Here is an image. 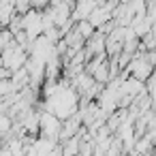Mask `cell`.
I'll list each match as a JSON object with an SVG mask.
<instances>
[{
	"label": "cell",
	"instance_id": "6",
	"mask_svg": "<svg viewBox=\"0 0 156 156\" xmlns=\"http://www.w3.org/2000/svg\"><path fill=\"white\" fill-rule=\"evenodd\" d=\"M128 73H130V77L143 81V79L152 73V62H150L145 56H135L133 62L128 64Z\"/></svg>",
	"mask_w": 156,
	"mask_h": 156
},
{
	"label": "cell",
	"instance_id": "2",
	"mask_svg": "<svg viewBox=\"0 0 156 156\" xmlns=\"http://www.w3.org/2000/svg\"><path fill=\"white\" fill-rule=\"evenodd\" d=\"M22 30L28 34L30 41L43 37L45 34V28H43V11L30 9L26 15H22Z\"/></svg>",
	"mask_w": 156,
	"mask_h": 156
},
{
	"label": "cell",
	"instance_id": "9",
	"mask_svg": "<svg viewBox=\"0 0 156 156\" xmlns=\"http://www.w3.org/2000/svg\"><path fill=\"white\" fill-rule=\"evenodd\" d=\"M75 28H77V32L83 37V41H90V39L96 34V28H94L90 22H79V24H75Z\"/></svg>",
	"mask_w": 156,
	"mask_h": 156
},
{
	"label": "cell",
	"instance_id": "1",
	"mask_svg": "<svg viewBox=\"0 0 156 156\" xmlns=\"http://www.w3.org/2000/svg\"><path fill=\"white\" fill-rule=\"evenodd\" d=\"M28 58H30L28 49L22 47V45H17V43L9 45L5 51H0V62H2V66H5L7 71H11V73L22 71V69L26 66Z\"/></svg>",
	"mask_w": 156,
	"mask_h": 156
},
{
	"label": "cell",
	"instance_id": "7",
	"mask_svg": "<svg viewBox=\"0 0 156 156\" xmlns=\"http://www.w3.org/2000/svg\"><path fill=\"white\" fill-rule=\"evenodd\" d=\"M98 7L96 0H77V5L73 7V22H88V17L94 13V9Z\"/></svg>",
	"mask_w": 156,
	"mask_h": 156
},
{
	"label": "cell",
	"instance_id": "4",
	"mask_svg": "<svg viewBox=\"0 0 156 156\" xmlns=\"http://www.w3.org/2000/svg\"><path fill=\"white\" fill-rule=\"evenodd\" d=\"M96 105H98L107 115L115 113V111L120 109V92L113 90V88H109V86H105L103 92H101L98 98H96Z\"/></svg>",
	"mask_w": 156,
	"mask_h": 156
},
{
	"label": "cell",
	"instance_id": "12",
	"mask_svg": "<svg viewBox=\"0 0 156 156\" xmlns=\"http://www.w3.org/2000/svg\"><path fill=\"white\" fill-rule=\"evenodd\" d=\"M96 2H98V7H101V5H105V2H107V0H96Z\"/></svg>",
	"mask_w": 156,
	"mask_h": 156
},
{
	"label": "cell",
	"instance_id": "8",
	"mask_svg": "<svg viewBox=\"0 0 156 156\" xmlns=\"http://www.w3.org/2000/svg\"><path fill=\"white\" fill-rule=\"evenodd\" d=\"M15 15H17V11H15L13 0H0V24H2V28H9V24Z\"/></svg>",
	"mask_w": 156,
	"mask_h": 156
},
{
	"label": "cell",
	"instance_id": "5",
	"mask_svg": "<svg viewBox=\"0 0 156 156\" xmlns=\"http://www.w3.org/2000/svg\"><path fill=\"white\" fill-rule=\"evenodd\" d=\"M62 130V124H60V118H56L54 113L49 111H41V135L43 139H54L56 135H60Z\"/></svg>",
	"mask_w": 156,
	"mask_h": 156
},
{
	"label": "cell",
	"instance_id": "10",
	"mask_svg": "<svg viewBox=\"0 0 156 156\" xmlns=\"http://www.w3.org/2000/svg\"><path fill=\"white\" fill-rule=\"evenodd\" d=\"M13 5H15V11L20 15H26L32 9V0H13Z\"/></svg>",
	"mask_w": 156,
	"mask_h": 156
},
{
	"label": "cell",
	"instance_id": "3",
	"mask_svg": "<svg viewBox=\"0 0 156 156\" xmlns=\"http://www.w3.org/2000/svg\"><path fill=\"white\" fill-rule=\"evenodd\" d=\"M54 51H56V43H51L45 34L39 37V39H34V41L30 43V47H28L30 58H34V60H39V62H45V64H47V60L54 56Z\"/></svg>",
	"mask_w": 156,
	"mask_h": 156
},
{
	"label": "cell",
	"instance_id": "11",
	"mask_svg": "<svg viewBox=\"0 0 156 156\" xmlns=\"http://www.w3.org/2000/svg\"><path fill=\"white\" fill-rule=\"evenodd\" d=\"M62 2H66V5H73V7H75V5H77V0H62Z\"/></svg>",
	"mask_w": 156,
	"mask_h": 156
}]
</instances>
